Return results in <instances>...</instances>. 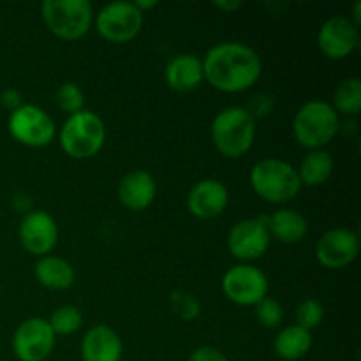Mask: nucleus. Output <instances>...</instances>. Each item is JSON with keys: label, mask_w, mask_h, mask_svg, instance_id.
I'll return each mask as SVG.
<instances>
[{"label": "nucleus", "mask_w": 361, "mask_h": 361, "mask_svg": "<svg viewBox=\"0 0 361 361\" xmlns=\"http://www.w3.org/2000/svg\"><path fill=\"white\" fill-rule=\"evenodd\" d=\"M203 60V76L222 92H242L252 87L261 76V59L243 42H221L208 49Z\"/></svg>", "instance_id": "1"}, {"label": "nucleus", "mask_w": 361, "mask_h": 361, "mask_svg": "<svg viewBox=\"0 0 361 361\" xmlns=\"http://www.w3.org/2000/svg\"><path fill=\"white\" fill-rule=\"evenodd\" d=\"M256 137V120L242 106L219 113L212 123V140L222 155L238 159L250 150Z\"/></svg>", "instance_id": "2"}, {"label": "nucleus", "mask_w": 361, "mask_h": 361, "mask_svg": "<svg viewBox=\"0 0 361 361\" xmlns=\"http://www.w3.org/2000/svg\"><path fill=\"white\" fill-rule=\"evenodd\" d=\"M250 183L257 196L268 203H288L295 200L302 189L296 168L282 159L274 157L263 159L254 164Z\"/></svg>", "instance_id": "3"}, {"label": "nucleus", "mask_w": 361, "mask_h": 361, "mask_svg": "<svg viewBox=\"0 0 361 361\" xmlns=\"http://www.w3.org/2000/svg\"><path fill=\"white\" fill-rule=\"evenodd\" d=\"M341 129L338 113L326 101H309L298 109L293 123L295 137L302 147L321 150Z\"/></svg>", "instance_id": "4"}, {"label": "nucleus", "mask_w": 361, "mask_h": 361, "mask_svg": "<svg viewBox=\"0 0 361 361\" xmlns=\"http://www.w3.org/2000/svg\"><path fill=\"white\" fill-rule=\"evenodd\" d=\"M106 127L101 116L94 111L81 109L69 115L60 129V147L73 159H90L102 148Z\"/></svg>", "instance_id": "5"}, {"label": "nucleus", "mask_w": 361, "mask_h": 361, "mask_svg": "<svg viewBox=\"0 0 361 361\" xmlns=\"http://www.w3.org/2000/svg\"><path fill=\"white\" fill-rule=\"evenodd\" d=\"M41 13L49 32L66 41L83 37L94 20L88 0H46Z\"/></svg>", "instance_id": "6"}, {"label": "nucleus", "mask_w": 361, "mask_h": 361, "mask_svg": "<svg viewBox=\"0 0 361 361\" xmlns=\"http://www.w3.org/2000/svg\"><path fill=\"white\" fill-rule=\"evenodd\" d=\"M11 136L27 147H46L55 136V122L42 108L35 104H21L11 111L9 122Z\"/></svg>", "instance_id": "7"}, {"label": "nucleus", "mask_w": 361, "mask_h": 361, "mask_svg": "<svg viewBox=\"0 0 361 361\" xmlns=\"http://www.w3.org/2000/svg\"><path fill=\"white\" fill-rule=\"evenodd\" d=\"M95 27L104 39L111 42H127L140 34L143 13L134 2L118 0L102 7L95 16Z\"/></svg>", "instance_id": "8"}, {"label": "nucleus", "mask_w": 361, "mask_h": 361, "mask_svg": "<svg viewBox=\"0 0 361 361\" xmlns=\"http://www.w3.org/2000/svg\"><path fill=\"white\" fill-rule=\"evenodd\" d=\"M222 291L238 305H256L267 298L268 279L254 264H236L222 277Z\"/></svg>", "instance_id": "9"}, {"label": "nucleus", "mask_w": 361, "mask_h": 361, "mask_svg": "<svg viewBox=\"0 0 361 361\" xmlns=\"http://www.w3.org/2000/svg\"><path fill=\"white\" fill-rule=\"evenodd\" d=\"M55 348V334L48 319L30 317L16 328L13 351L20 361H44Z\"/></svg>", "instance_id": "10"}, {"label": "nucleus", "mask_w": 361, "mask_h": 361, "mask_svg": "<svg viewBox=\"0 0 361 361\" xmlns=\"http://www.w3.org/2000/svg\"><path fill=\"white\" fill-rule=\"evenodd\" d=\"M271 242L267 217L243 219L231 228L228 235V249L236 259L254 261L263 256Z\"/></svg>", "instance_id": "11"}, {"label": "nucleus", "mask_w": 361, "mask_h": 361, "mask_svg": "<svg viewBox=\"0 0 361 361\" xmlns=\"http://www.w3.org/2000/svg\"><path fill=\"white\" fill-rule=\"evenodd\" d=\"M18 238L27 252L35 256H48L59 242V228L48 212L32 210L23 215L18 228Z\"/></svg>", "instance_id": "12"}, {"label": "nucleus", "mask_w": 361, "mask_h": 361, "mask_svg": "<svg viewBox=\"0 0 361 361\" xmlns=\"http://www.w3.org/2000/svg\"><path fill=\"white\" fill-rule=\"evenodd\" d=\"M360 42L358 25L348 16H331L323 23L317 35L319 49L331 60L351 55Z\"/></svg>", "instance_id": "13"}, {"label": "nucleus", "mask_w": 361, "mask_h": 361, "mask_svg": "<svg viewBox=\"0 0 361 361\" xmlns=\"http://www.w3.org/2000/svg\"><path fill=\"white\" fill-rule=\"evenodd\" d=\"M360 250V240L353 229L334 228L324 233L317 242L316 256L323 267L344 268L356 259Z\"/></svg>", "instance_id": "14"}, {"label": "nucleus", "mask_w": 361, "mask_h": 361, "mask_svg": "<svg viewBox=\"0 0 361 361\" xmlns=\"http://www.w3.org/2000/svg\"><path fill=\"white\" fill-rule=\"evenodd\" d=\"M229 190L221 180L207 178L194 183L187 196V208L197 219H214L226 210Z\"/></svg>", "instance_id": "15"}, {"label": "nucleus", "mask_w": 361, "mask_h": 361, "mask_svg": "<svg viewBox=\"0 0 361 361\" xmlns=\"http://www.w3.org/2000/svg\"><path fill=\"white\" fill-rule=\"evenodd\" d=\"M122 353V338L106 324L90 328L81 341L83 361H120Z\"/></svg>", "instance_id": "16"}, {"label": "nucleus", "mask_w": 361, "mask_h": 361, "mask_svg": "<svg viewBox=\"0 0 361 361\" xmlns=\"http://www.w3.org/2000/svg\"><path fill=\"white\" fill-rule=\"evenodd\" d=\"M157 194L154 176L143 169H134L127 173L118 183V200L126 208L133 212L145 210L150 207Z\"/></svg>", "instance_id": "17"}, {"label": "nucleus", "mask_w": 361, "mask_h": 361, "mask_svg": "<svg viewBox=\"0 0 361 361\" xmlns=\"http://www.w3.org/2000/svg\"><path fill=\"white\" fill-rule=\"evenodd\" d=\"M166 81L175 92H190L203 81V60L192 53H182L166 66Z\"/></svg>", "instance_id": "18"}, {"label": "nucleus", "mask_w": 361, "mask_h": 361, "mask_svg": "<svg viewBox=\"0 0 361 361\" xmlns=\"http://www.w3.org/2000/svg\"><path fill=\"white\" fill-rule=\"evenodd\" d=\"M35 279L44 288L53 291H63L74 284L76 271L69 261L59 256H42L34 267Z\"/></svg>", "instance_id": "19"}, {"label": "nucleus", "mask_w": 361, "mask_h": 361, "mask_svg": "<svg viewBox=\"0 0 361 361\" xmlns=\"http://www.w3.org/2000/svg\"><path fill=\"white\" fill-rule=\"evenodd\" d=\"M267 226L270 236H275L282 243L302 242L309 231L307 219L300 212L289 210V208L274 212L270 217H267Z\"/></svg>", "instance_id": "20"}, {"label": "nucleus", "mask_w": 361, "mask_h": 361, "mask_svg": "<svg viewBox=\"0 0 361 361\" xmlns=\"http://www.w3.org/2000/svg\"><path fill=\"white\" fill-rule=\"evenodd\" d=\"M310 345H312V334L298 324H293L279 331L274 342V351L279 358L295 361L303 358L310 351Z\"/></svg>", "instance_id": "21"}, {"label": "nucleus", "mask_w": 361, "mask_h": 361, "mask_svg": "<svg viewBox=\"0 0 361 361\" xmlns=\"http://www.w3.org/2000/svg\"><path fill=\"white\" fill-rule=\"evenodd\" d=\"M296 171H298L302 185H321L334 173V159L324 150H310L302 159V164H300V168Z\"/></svg>", "instance_id": "22"}, {"label": "nucleus", "mask_w": 361, "mask_h": 361, "mask_svg": "<svg viewBox=\"0 0 361 361\" xmlns=\"http://www.w3.org/2000/svg\"><path fill=\"white\" fill-rule=\"evenodd\" d=\"M331 106L337 113L358 115L361 109V81L358 78H348L338 85Z\"/></svg>", "instance_id": "23"}, {"label": "nucleus", "mask_w": 361, "mask_h": 361, "mask_svg": "<svg viewBox=\"0 0 361 361\" xmlns=\"http://www.w3.org/2000/svg\"><path fill=\"white\" fill-rule=\"evenodd\" d=\"M48 323L55 335H71L80 330L81 323H83V316H81L78 307L62 305L51 314Z\"/></svg>", "instance_id": "24"}, {"label": "nucleus", "mask_w": 361, "mask_h": 361, "mask_svg": "<svg viewBox=\"0 0 361 361\" xmlns=\"http://www.w3.org/2000/svg\"><path fill=\"white\" fill-rule=\"evenodd\" d=\"M168 303L169 309L176 316L182 317L183 321H192L201 314V303L197 300V296L194 293L185 291V289H176V291H173L169 295Z\"/></svg>", "instance_id": "25"}, {"label": "nucleus", "mask_w": 361, "mask_h": 361, "mask_svg": "<svg viewBox=\"0 0 361 361\" xmlns=\"http://www.w3.org/2000/svg\"><path fill=\"white\" fill-rule=\"evenodd\" d=\"M56 104L62 111L74 115V113L81 111L85 104V94L76 83L67 81V83L60 85L56 90Z\"/></svg>", "instance_id": "26"}, {"label": "nucleus", "mask_w": 361, "mask_h": 361, "mask_svg": "<svg viewBox=\"0 0 361 361\" xmlns=\"http://www.w3.org/2000/svg\"><path fill=\"white\" fill-rule=\"evenodd\" d=\"M323 317V305H321V302H317V300L314 298L303 300V302H300V305L296 307V324L309 331H312L314 328L319 326Z\"/></svg>", "instance_id": "27"}, {"label": "nucleus", "mask_w": 361, "mask_h": 361, "mask_svg": "<svg viewBox=\"0 0 361 361\" xmlns=\"http://www.w3.org/2000/svg\"><path fill=\"white\" fill-rule=\"evenodd\" d=\"M256 319L264 328H277L284 319V309L274 298H263L256 303Z\"/></svg>", "instance_id": "28"}, {"label": "nucleus", "mask_w": 361, "mask_h": 361, "mask_svg": "<svg viewBox=\"0 0 361 361\" xmlns=\"http://www.w3.org/2000/svg\"><path fill=\"white\" fill-rule=\"evenodd\" d=\"M247 111L252 115V118H264V116L270 115V111L274 109V97L270 94H256L249 102V108H245Z\"/></svg>", "instance_id": "29"}, {"label": "nucleus", "mask_w": 361, "mask_h": 361, "mask_svg": "<svg viewBox=\"0 0 361 361\" xmlns=\"http://www.w3.org/2000/svg\"><path fill=\"white\" fill-rule=\"evenodd\" d=\"M189 361H229L226 358L224 353H221L219 349L210 348V345H203V348H197L196 351L190 355Z\"/></svg>", "instance_id": "30"}, {"label": "nucleus", "mask_w": 361, "mask_h": 361, "mask_svg": "<svg viewBox=\"0 0 361 361\" xmlns=\"http://www.w3.org/2000/svg\"><path fill=\"white\" fill-rule=\"evenodd\" d=\"M0 102L4 104V108H7L9 111H14V109L20 108L23 102H21V94L16 90V88H6L0 95Z\"/></svg>", "instance_id": "31"}, {"label": "nucleus", "mask_w": 361, "mask_h": 361, "mask_svg": "<svg viewBox=\"0 0 361 361\" xmlns=\"http://www.w3.org/2000/svg\"><path fill=\"white\" fill-rule=\"evenodd\" d=\"M13 207H14V210L20 212V214H23V215L30 214L32 212L30 197L25 196V194H18V196H14V200H13Z\"/></svg>", "instance_id": "32"}, {"label": "nucleus", "mask_w": 361, "mask_h": 361, "mask_svg": "<svg viewBox=\"0 0 361 361\" xmlns=\"http://www.w3.org/2000/svg\"><path fill=\"white\" fill-rule=\"evenodd\" d=\"M214 6L221 11H236L242 6V2L240 0H215Z\"/></svg>", "instance_id": "33"}, {"label": "nucleus", "mask_w": 361, "mask_h": 361, "mask_svg": "<svg viewBox=\"0 0 361 361\" xmlns=\"http://www.w3.org/2000/svg\"><path fill=\"white\" fill-rule=\"evenodd\" d=\"M157 4H159L157 0H150V2H148V0H136V2H134V6H136L137 9L143 13V9H152V7H155Z\"/></svg>", "instance_id": "34"}, {"label": "nucleus", "mask_w": 361, "mask_h": 361, "mask_svg": "<svg viewBox=\"0 0 361 361\" xmlns=\"http://www.w3.org/2000/svg\"><path fill=\"white\" fill-rule=\"evenodd\" d=\"M360 9H361V2H356V6H355V23L358 25L360 23Z\"/></svg>", "instance_id": "35"}]
</instances>
